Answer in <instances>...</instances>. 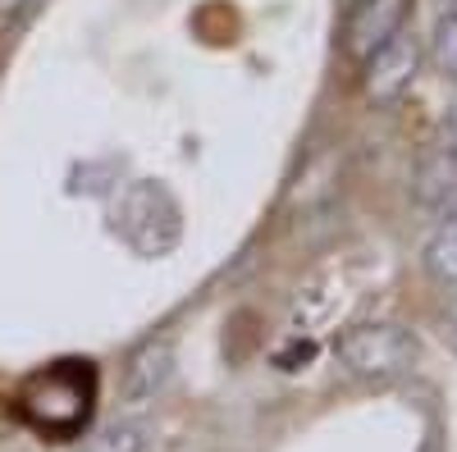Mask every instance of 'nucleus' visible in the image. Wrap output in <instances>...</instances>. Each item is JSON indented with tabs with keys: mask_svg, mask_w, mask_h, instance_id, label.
<instances>
[{
	"mask_svg": "<svg viewBox=\"0 0 457 452\" xmlns=\"http://www.w3.org/2000/svg\"><path fill=\"white\" fill-rule=\"evenodd\" d=\"M439 151H457V101H453V110L439 124Z\"/></svg>",
	"mask_w": 457,
	"mask_h": 452,
	"instance_id": "11",
	"label": "nucleus"
},
{
	"mask_svg": "<svg viewBox=\"0 0 457 452\" xmlns=\"http://www.w3.org/2000/svg\"><path fill=\"white\" fill-rule=\"evenodd\" d=\"M453 316H457V311H453Z\"/></svg>",
	"mask_w": 457,
	"mask_h": 452,
	"instance_id": "14",
	"label": "nucleus"
},
{
	"mask_svg": "<svg viewBox=\"0 0 457 452\" xmlns=\"http://www.w3.org/2000/svg\"><path fill=\"white\" fill-rule=\"evenodd\" d=\"M96 402V370L92 361H55L37 370L19 389V416L46 439H79L92 421Z\"/></svg>",
	"mask_w": 457,
	"mask_h": 452,
	"instance_id": "1",
	"label": "nucleus"
},
{
	"mask_svg": "<svg viewBox=\"0 0 457 452\" xmlns=\"http://www.w3.org/2000/svg\"><path fill=\"white\" fill-rule=\"evenodd\" d=\"M416 193H421V201L439 206L457 193V151H439V156H430L421 165V174H416Z\"/></svg>",
	"mask_w": 457,
	"mask_h": 452,
	"instance_id": "8",
	"label": "nucleus"
},
{
	"mask_svg": "<svg viewBox=\"0 0 457 452\" xmlns=\"http://www.w3.org/2000/svg\"><path fill=\"white\" fill-rule=\"evenodd\" d=\"M361 64H366V96L379 101V105H389V101H398L411 87L416 69H421V37L398 28L389 42L379 46L370 60H361Z\"/></svg>",
	"mask_w": 457,
	"mask_h": 452,
	"instance_id": "4",
	"label": "nucleus"
},
{
	"mask_svg": "<svg viewBox=\"0 0 457 452\" xmlns=\"http://www.w3.org/2000/svg\"><path fill=\"white\" fill-rule=\"evenodd\" d=\"M23 10V0H0V19H10V14H19Z\"/></svg>",
	"mask_w": 457,
	"mask_h": 452,
	"instance_id": "12",
	"label": "nucleus"
},
{
	"mask_svg": "<svg viewBox=\"0 0 457 452\" xmlns=\"http://www.w3.org/2000/svg\"><path fill=\"white\" fill-rule=\"evenodd\" d=\"M174 374V343L170 338H146V343L129 357V370H124V402L129 407H146L156 402Z\"/></svg>",
	"mask_w": 457,
	"mask_h": 452,
	"instance_id": "6",
	"label": "nucleus"
},
{
	"mask_svg": "<svg viewBox=\"0 0 457 452\" xmlns=\"http://www.w3.org/2000/svg\"><path fill=\"white\" fill-rule=\"evenodd\" d=\"M83 452H146V430L137 421H110L83 434Z\"/></svg>",
	"mask_w": 457,
	"mask_h": 452,
	"instance_id": "9",
	"label": "nucleus"
},
{
	"mask_svg": "<svg viewBox=\"0 0 457 452\" xmlns=\"http://www.w3.org/2000/svg\"><path fill=\"white\" fill-rule=\"evenodd\" d=\"M416 452H444V443H439V434H430L421 448H416Z\"/></svg>",
	"mask_w": 457,
	"mask_h": 452,
	"instance_id": "13",
	"label": "nucleus"
},
{
	"mask_svg": "<svg viewBox=\"0 0 457 452\" xmlns=\"http://www.w3.org/2000/svg\"><path fill=\"white\" fill-rule=\"evenodd\" d=\"M411 0H357L343 23V51L353 60H370L398 28H407Z\"/></svg>",
	"mask_w": 457,
	"mask_h": 452,
	"instance_id": "5",
	"label": "nucleus"
},
{
	"mask_svg": "<svg viewBox=\"0 0 457 452\" xmlns=\"http://www.w3.org/2000/svg\"><path fill=\"white\" fill-rule=\"evenodd\" d=\"M338 361L357 380L389 384L416 366V338L403 325H357L338 338Z\"/></svg>",
	"mask_w": 457,
	"mask_h": 452,
	"instance_id": "3",
	"label": "nucleus"
},
{
	"mask_svg": "<svg viewBox=\"0 0 457 452\" xmlns=\"http://www.w3.org/2000/svg\"><path fill=\"white\" fill-rule=\"evenodd\" d=\"M114 234L137 256H165L183 234V210L161 178H137L114 201Z\"/></svg>",
	"mask_w": 457,
	"mask_h": 452,
	"instance_id": "2",
	"label": "nucleus"
},
{
	"mask_svg": "<svg viewBox=\"0 0 457 452\" xmlns=\"http://www.w3.org/2000/svg\"><path fill=\"white\" fill-rule=\"evenodd\" d=\"M430 60H435V69L444 73L448 83H457V10H448V14L435 23V37H430Z\"/></svg>",
	"mask_w": 457,
	"mask_h": 452,
	"instance_id": "10",
	"label": "nucleus"
},
{
	"mask_svg": "<svg viewBox=\"0 0 457 452\" xmlns=\"http://www.w3.org/2000/svg\"><path fill=\"white\" fill-rule=\"evenodd\" d=\"M426 270L439 284H457V206L444 215V224L426 242Z\"/></svg>",
	"mask_w": 457,
	"mask_h": 452,
	"instance_id": "7",
	"label": "nucleus"
}]
</instances>
